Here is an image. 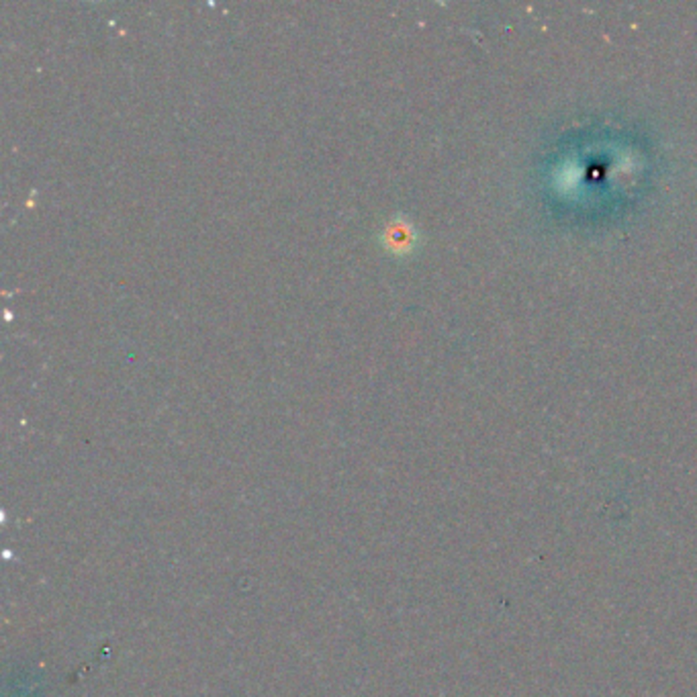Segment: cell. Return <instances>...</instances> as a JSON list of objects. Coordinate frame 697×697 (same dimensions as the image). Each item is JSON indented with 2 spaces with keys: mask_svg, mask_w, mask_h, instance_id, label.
Wrapping results in <instances>:
<instances>
[{
  "mask_svg": "<svg viewBox=\"0 0 697 697\" xmlns=\"http://www.w3.org/2000/svg\"><path fill=\"white\" fill-rule=\"evenodd\" d=\"M416 240H417V234H416L414 226H411V223L403 218L392 219L383 232L384 248H387L389 252L395 254V256L409 254L416 246Z\"/></svg>",
  "mask_w": 697,
  "mask_h": 697,
  "instance_id": "6da1fadb",
  "label": "cell"
}]
</instances>
